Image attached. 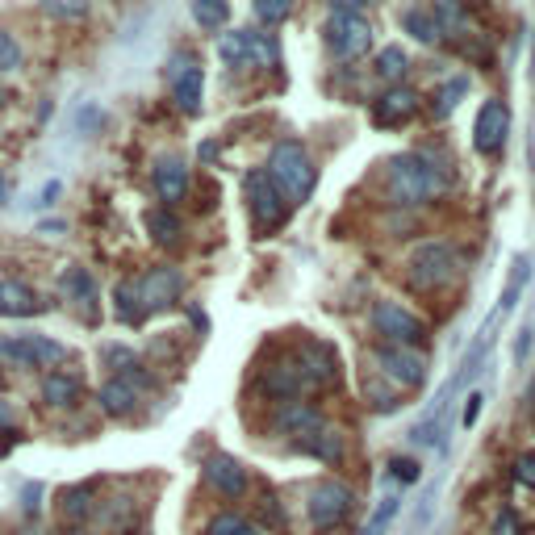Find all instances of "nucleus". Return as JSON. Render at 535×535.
<instances>
[{
    "label": "nucleus",
    "mask_w": 535,
    "mask_h": 535,
    "mask_svg": "<svg viewBox=\"0 0 535 535\" xmlns=\"http://www.w3.org/2000/svg\"><path fill=\"white\" fill-rule=\"evenodd\" d=\"M151 176H155V193L164 197L168 205H172V201H180L184 193H189V168H184L176 155H159Z\"/></svg>",
    "instance_id": "nucleus-16"
},
{
    "label": "nucleus",
    "mask_w": 535,
    "mask_h": 535,
    "mask_svg": "<svg viewBox=\"0 0 535 535\" xmlns=\"http://www.w3.org/2000/svg\"><path fill=\"white\" fill-rule=\"evenodd\" d=\"M372 327H377V335H385L393 347H414V343L427 339V327L410 310H402L398 301H377V306H372Z\"/></svg>",
    "instance_id": "nucleus-7"
},
{
    "label": "nucleus",
    "mask_w": 535,
    "mask_h": 535,
    "mask_svg": "<svg viewBox=\"0 0 535 535\" xmlns=\"http://www.w3.org/2000/svg\"><path fill=\"white\" fill-rule=\"evenodd\" d=\"M67 535H84V531H67Z\"/></svg>",
    "instance_id": "nucleus-48"
},
{
    "label": "nucleus",
    "mask_w": 535,
    "mask_h": 535,
    "mask_svg": "<svg viewBox=\"0 0 535 535\" xmlns=\"http://www.w3.org/2000/svg\"><path fill=\"white\" fill-rule=\"evenodd\" d=\"M63 297L67 301H76V306H80V314L92 322V318H97V281H92V272L88 268H67L63 272Z\"/></svg>",
    "instance_id": "nucleus-18"
},
{
    "label": "nucleus",
    "mask_w": 535,
    "mask_h": 535,
    "mask_svg": "<svg viewBox=\"0 0 535 535\" xmlns=\"http://www.w3.org/2000/svg\"><path fill=\"white\" fill-rule=\"evenodd\" d=\"M527 352H531V327H523V331H519V339H515V360L523 364V360H527Z\"/></svg>",
    "instance_id": "nucleus-44"
},
{
    "label": "nucleus",
    "mask_w": 535,
    "mask_h": 535,
    "mask_svg": "<svg viewBox=\"0 0 535 535\" xmlns=\"http://www.w3.org/2000/svg\"><path fill=\"white\" fill-rule=\"evenodd\" d=\"M531 398H535V385H531Z\"/></svg>",
    "instance_id": "nucleus-49"
},
{
    "label": "nucleus",
    "mask_w": 535,
    "mask_h": 535,
    "mask_svg": "<svg viewBox=\"0 0 535 535\" xmlns=\"http://www.w3.org/2000/svg\"><path fill=\"white\" fill-rule=\"evenodd\" d=\"M452 276H456V251L448 243H423V247H414L410 255V285L414 289H444L452 285Z\"/></svg>",
    "instance_id": "nucleus-4"
},
{
    "label": "nucleus",
    "mask_w": 535,
    "mask_h": 535,
    "mask_svg": "<svg viewBox=\"0 0 535 535\" xmlns=\"http://www.w3.org/2000/svg\"><path fill=\"white\" fill-rule=\"evenodd\" d=\"M297 448L301 452H310V456H318L322 464H339L343 460V439H339V431H314V435H306V439H297Z\"/></svg>",
    "instance_id": "nucleus-23"
},
{
    "label": "nucleus",
    "mask_w": 535,
    "mask_h": 535,
    "mask_svg": "<svg viewBox=\"0 0 535 535\" xmlns=\"http://www.w3.org/2000/svg\"><path fill=\"white\" fill-rule=\"evenodd\" d=\"M276 427H281L285 435H314L322 431V414L314 406H301V402H285L281 410H276Z\"/></svg>",
    "instance_id": "nucleus-20"
},
{
    "label": "nucleus",
    "mask_w": 535,
    "mask_h": 535,
    "mask_svg": "<svg viewBox=\"0 0 535 535\" xmlns=\"http://www.w3.org/2000/svg\"><path fill=\"white\" fill-rule=\"evenodd\" d=\"M368 5H372V0H331L335 13H356V17H360V9H368Z\"/></svg>",
    "instance_id": "nucleus-42"
},
{
    "label": "nucleus",
    "mask_w": 535,
    "mask_h": 535,
    "mask_svg": "<svg viewBox=\"0 0 535 535\" xmlns=\"http://www.w3.org/2000/svg\"><path fill=\"white\" fill-rule=\"evenodd\" d=\"M5 197H9V184H5V176H0V205H5Z\"/></svg>",
    "instance_id": "nucleus-46"
},
{
    "label": "nucleus",
    "mask_w": 535,
    "mask_h": 535,
    "mask_svg": "<svg viewBox=\"0 0 535 535\" xmlns=\"http://www.w3.org/2000/svg\"><path fill=\"white\" fill-rule=\"evenodd\" d=\"M327 46L339 59H356L372 46V26L356 13H331L327 21Z\"/></svg>",
    "instance_id": "nucleus-9"
},
{
    "label": "nucleus",
    "mask_w": 535,
    "mask_h": 535,
    "mask_svg": "<svg viewBox=\"0 0 535 535\" xmlns=\"http://www.w3.org/2000/svg\"><path fill=\"white\" fill-rule=\"evenodd\" d=\"M414 109H418L414 92L410 88H393V92H385L377 105H372V122H377V126H402V122L414 118Z\"/></svg>",
    "instance_id": "nucleus-17"
},
{
    "label": "nucleus",
    "mask_w": 535,
    "mask_h": 535,
    "mask_svg": "<svg viewBox=\"0 0 535 535\" xmlns=\"http://www.w3.org/2000/svg\"><path fill=\"white\" fill-rule=\"evenodd\" d=\"M389 477L402 481V485H414L418 477H423V469H418V460H410V456H393L389 460Z\"/></svg>",
    "instance_id": "nucleus-37"
},
{
    "label": "nucleus",
    "mask_w": 535,
    "mask_h": 535,
    "mask_svg": "<svg viewBox=\"0 0 535 535\" xmlns=\"http://www.w3.org/2000/svg\"><path fill=\"white\" fill-rule=\"evenodd\" d=\"M464 92H469V76H456L452 84H444V88H439L435 92V118H448V113L460 105V97H464Z\"/></svg>",
    "instance_id": "nucleus-32"
},
{
    "label": "nucleus",
    "mask_w": 535,
    "mask_h": 535,
    "mask_svg": "<svg viewBox=\"0 0 535 535\" xmlns=\"http://www.w3.org/2000/svg\"><path fill=\"white\" fill-rule=\"evenodd\" d=\"M143 222H147V230H151V239H155V243H164V247L180 243V235H184L180 218H176V214H168V209H151V214H147Z\"/></svg>",
    "instance_id": "nucleus-27"
},
{
    "label": "nucleus",
    "mask_w": 535,
    "mask_h": 535,
    "mask_svg": "<svg viewBox=\"0 0 535 535\" xmlns=\"http://www.w3.org/2000/svg\"><path fill=\"white\" fill-rule=\"evenodd\" d=\"M38 5L51 17H59V21H80V17H88L92 0H38Z\"/></svg>",
    "instance_id": "nucleus-34"
},
{
    "label": "nucleus",
    "mask_w": 535,
    "mask_h": 535,
    "mask_svg": "<svg viewBox=\"0 0 535 535\" xmlns=\"http://www.w3.org/2000/svg\"><path fill=\"white\" fill-rule=\"evenodd\" d=\"M80 389H84V381L76 372H51V377L42 381V398H46V406H76Z\"/></svg>",
    "instance_id": "nucleus-22"
},
{
    "label": "nucleus",
    "mask_w": 535,
    "mask_h": 535,
    "mask_svg": "<svg viewBox=\"0 0 535 535\" xmlns=\"http://www.w3.org/2000/svg\"><path fill=\"white\" fill-rule=\"evenodd\" d=\"M193 17L201 30H222L230 17V5L226 0H193Z\"/></svg>",
    "instance_id": "nucleus-30"
},
{
    "label": "nucleus",
    "mask_w": 535,
    "mask_h": 535,
    "mask_svg": "<svg viewBox=\"0 0 535 535\" xmlns=\"http://www.w3.org/2000/svg\"><path fill=\"white\" fill-rule=\"evenodd\" d=\"M398 510H402V498H393V494H389V498H381V502H377V510H372V519L364 523V531H360V535H385V531H389V523L398 519Z\"/></svg>",
    "instance_id": "nucleus-31"
},
{
    "label": "nucleus",
    "mask_w": 535,
    "mask_h": 535,
    "mask_svg": "<svg viewBox=\"0 0 535 535\" xmlns=\"http://www.w3.org/2000/svg\"><path fill=\"white\" fill-rule=\"evenodd\" d=\"M293 13V0H255V17L264 26H281V21Z\"/></svg>",
    "instance_id": "nucleus-36"
},
{
    "label": "nucleus",
    "mask_w": 535,
    "mask_h": 535,
    "mask_svg": "<svg viewBox=\"0 0 535 535\" xmlns=\"http://www.w3.org/2000/svg\"><path fill=\"white\" fill-rule=\"evenodd\" d=\"M113 297H118V318L126 322V327H138V322H147V310H143V301H138L134 281H122Z\"/></svg>",
    "instance_id": "nucleus-28"
},
{
    "label": "nucleus",
    "mask_w": 535,
    "mask_h": 535,
    "mask_svg": "<svg viewBox=\"0 0 535 535\" xmlns=\"http://www.w3.org/2000/svg\"><path fill=\"white\" fill-rule=\"evenodd\" d=\"M218 55L230 63V67H247V63H276V38L268 34H255V30H235V34H226L222 46H218Z\"/></svg>",
    "instance_id": "nucleus-10"
},
{
    "label": "nucleus",
    "mask_w": 535,
    "mask_h": 535,
    "mask_svg": "<svg viewBox=\"0 0 535 535\" xmlns=\"http://www.w3.org/2000/svg\"><path fill=\"white\" fill-rule=\"evenodd\" d=\"M268 176L272 184L281 189L289 201H306L314 193V184H318V168H314V159L310 151L293 143V138H285V143H276L272 155H268Z\"/></svg>",
    "instance_id": "nucleus-1"
},
{
    "label": "nucleus",
    "mask_w": 535,
    "mask_h": 535,
    "mask_svg": "<svg viewBox=\"0 0 535 535\" xmlns=\"http://www.w3.org/2000/svg\"><path fill=\"white\" fill-rule=\"evenodd\" d=\"M490 535H523V519L515 515V510H502V515L494 519V531Z\"/></svg>",
    "instance_id": "nucleus-41"
},
{
    "label": "nucleus",
    "mask_w": 535,
    "mask_h": 535,
    "mask_svg": "<svg viewBox=\"0 0 535 535\" xmlns=\"http://www.w3.org/2000/svg\"><path fill=\"white\" fill-rule=\"evenodd\" d=\"M38 310V293L21 281H0V314L9 318H26Z\"/></svg>",
    "instance_id": "nucleus-21"
},
{
    "label": "nucleus",
    "mask_w": 535,
    "mask_h": 535,
    "mask_svg": "<svg viewBox=\"0 0 535 535\" xmlns=\"http://www.w3.org/2000/svg\"><path fill=\"white\" fill-rule=\"evenodd\" d=\"M352 506H356V494L347 490L343 481H318L314 490H310V523L314 531H335L347 523V515H352Z\"/></svg>",
    "instance_id": "nucleus-5"
},
{
    "label": "nucleus",
    "mask_w": 535,
    "mask_h": 535,
    "mask_svg": "<svg viewBox=\"0 0 535 535\" xmlns=\"http://www.w3.org/2000/svg\"><path fill=\"white\" fill-rule=\"evenodd\" d=\"M13 423V406L5 402V398H0V427H9Z\"/></svg>",
    "instance_id": "nucleus-45"
},
{
    "label": "nucleus",
    "mask_w": 535,
    "mask_h": 535,
    "mask_svg": "<svg viewBox=\"0 0 535 535\" xmlns=\"http://www.w3.org/2000/svg\"><path fill=\"white\" fill-rule=\"evenodd\" d=\"M481 406H485V393H473V398H469V410H464V427H473V423H477Z\"/></svg>",
    "instance_id": "nucleus-43"
},
{
    "label": "nucleus",
    "mask_w": 535,
    "mask_h": 535,
    "mask_svg": "<svg viewBox=\"0 0 535 535\" xmlns=\"http://www.w3.org/2000/svg\"><path fill=\"white\" fill-rule=\"evenodd\" d=\"M21 67V46L13 42V34L0 30V72H17Z\"/></svg>",
    "instance_id": "nucleus-38"
},
{
    "label": "nucleus",
    "mask_w": 535,
    "mask_h": 535,
    "mask_svg": "<svg viewBox=\"0 0 535 535\" xmlns=\"http://www.w3.org/2000/svg\"><path fill=\"white\" fill-rule=\"evenodd\" d=\"M201 477H205V485H214L222 498H243L247 494V469H243L235 456H226V452L205 456Z\"/></svg>",
    "instance_id": "nucleus-14"
},
{
    "label": "nucleus",
    "mask_w": 535,
    "mask_h": 535,
    "mask_svg": "<svg viewBox=\"0 0 535 535\" xmlns=\"http://www.w3.org/2000/svg\"><path fill=\"white\" fill-rule=\"evenodd\" d=\"M205 535H264V531L255 527V523H247L243 515H235V510H222V515L209 519Z\"/></svg>",
    "instance_id": "nucleus-29"
},
{
    "label": "nucleus",
    "mask_w": 535,
    "mask_h": 535,
    "mask_svg": "<svg viewBox=\"0 0 535 535\" xmlns=\"http://www.w3.org/2000/svg\"><path fill=\"white\" fill-rule=\"evenodd\" d=\"M5 105H9V92H5V88H0V109H5Z\"/></svg>",
    "instance_id": "nucleus-47"
},
{
    "label": "nucleus",
    "mask_w": 535,
    "mask_h": 535,
    "mask_svg": "<svg viewBox=\"0 0 535 535\" xmlns=\"http://www.w3.org/2000/svg\"><path fill=\"white\" fill-rule=\"evenodd\" d=\"M515 481L527 485V490H535V452H523L515 460Z\"/></svg>",
    "instance_id": "nucleus-40"
},
{
    "label": "nucleus",
    "mask_w": 535,
    "mask_h": 535,
    "mask_svg": "<svg viewBox=\"0 0 535 535\" xmlns=\"http://www.w3.org/2000/svg\"><path fill=\"white\" fill-rule=\"evenodd\" d=\"M0 360H9L17 368H46L67 360V347L55 343L51 335H5L0 339Z\"/></svg>",
    "instance_id": "nucleus-6"
},
{
    "label": "nucleus",
    "mask_w": 535,
    "mask_h": 535,
    "mask_svg": "<svg viewBox=\"0 0 535 535\" xmlns=\"http://www.w3.org/2000/svg\"><path fill=\"white\" fill-rule=\"evenodd\" d=\"M134 406H138V389H134L130 381H109V385L101 389V410H105V414L122 418V414H130Z\"/></svg>",
    "instance_id": "nucleus-24"
},
{
    "label": "nucleus",
    "mask_w": 535,
    "mask_h": 535,
    "mask_svg": "<svg viewBox=\"0 0 535 535\" xmlns=\"http://www.w3.org/2000/svg\"><path fill=\"white\" fill-rule=\"evenodd\" d=\"M297 364L306 372V385L310 389H322V385H335L339 381V360L327 343H306L297 352Z\"/></svg>",
    "instance_id": "nucleus-15"
},
{
    "label": "nucleus",
    "mask_w": 535,
    "mask_h": 535,
    "mask_svg": "<svg viewBox=\"0 0 535 535\" xmlns=\"http://www.w3.org/2000/svg\"><path fill=\"white\" fill-rule=\"evenodd\" d=\"M389 193L398 205H423L444 193V176L423 155H398L389 164Z\"/></svg>",
    "instance_id": "nucleus-2"
},
{
    "label": "nucleus",
    "mask_w": 535,
    "mask_h": 535,
    "mask_svg": "<svg viewBox=\"0 0 535 535\" xmlns=\"http://www.w3.org/2000/svg\"><path fill=\"white\" fill-rule=\"evenodd\" d=\"M88 498H92V481H88V485H76V490H67V494H63V519L80 523V519L88 515Z\"/></svg>",
    "instance_id": "nucleus-35"
},
{
    "label": "nucleus",
    "mask_w": 535,
    "mask_h": 535,
    "mask_svg": "<svg viewBox=\"0 0 535 535\" xmlns=\"http://www.w3.org/2000/svg\"><path fill=\"white\" fill-rule=\"evenodd\" d=\"M264 389L272 393V398L293 402L297 393H301V389H310V385H306V372H301L297 360H281V364H272V368L264 372Z\"/></svg>",
    "instance_id": "nucleus-19"
},
{
    "label": "nucleus",
    "mask_w": 535,
    "mask_h": 535,
    "mask_svg": "<svg viewBox=\"0 0 535 535\" xmlns=\"http://www.w3.org/2000/svg\"><path fill=\"white\" fill-rule=\"evenodd\" d=\"M402 26H406V34H414L418 42H439V38H444V30H439L435 13H431V9H418V5L402 13Z\"/></svg>",
    "instance_id": "nucleus-26"
},
{
    "label": "nucleus",
    "mask_w": 535,
    "mask_h": 535,
    "mask_svg": "<svg viewBox=\"0 0 535 535\" xmlns=\"http://www.w3.org/2000/svg\"><path fill=\"white\" fill-rule=\"evenodd\" d=\"M134 289H138V301H143V310L155 314V310L176 306V297H180V289H184V276H180L176 268H151V272L138 276Z\"/></svg>",
    "instance_id": "nucleus-11"
},
{
    "label": "nucleus",
    "mask_w": 535,
    "mask_h": 535,
    "mask_svg": "<svg viewBox=\"0 0 535 535\" xmlns=\"http://www.w3.org/2000/svg\"><path fill=\"white\" fill-rule=\"evenodd\" d=\"M168 80H172V101L180 105V113L197 118V113H201V97H205V72H201V63L193 55L180 51L168 63Z\"/></svg>",
    "instance_id": "nucleus-8"
},
{
    "label": "nucleus",
    "mask_w": 535,
    "mask_h": 535,
    "mask_svg": "<svg viewBox=\"0 0 535 535\" xmlns=\"http://www.w3.org/2000/svg\"><path fill=\"white\" fill-rule=\"evenodd\" d=\"M101 360H105V364H118L122 372L134 368V352H130V347H113V343H109V347H101Z\"/></svg>",
    "instance_id": "nucleus-39"
},
{
    "label": "nucleus",
    "mask_w": 535,
    "mask_h": 535,
    "mask_svg": "<svg viewBox=\"0 0 535 535\" xmlns=\"http://www.w3.org/2000/svg\"><path fill=\"white\" fill-rule=\"evenodd\" d=\"M406 67H410V59H406L402 46H385V51L377 55V72H381L385 80H402Z\"/></svg>",
    "instance_id": "nucleus-33"
},
{
    "label": "nucleus",
    "mask_w": 535,
    "mask_h": 535,
    "mask_svg": "<svg viewBox=\"0 0 535 535\" xmlns=\"http://www.w3.org/2000/svg\"><path fill=\"white\" fill-rule=\"evenodd\" d=\"M527 281H531V260L523 255V260H515V268H510V281H506V289H502V297H498V314H502V318L519 306V297H523Z\"/></svg>",
    "instance_id": "nucleus-25"
},
{
    "label": "nucleus",
    "mask_w": 535,
    "mask_h": 535,
    "mask_svg": "<svg viewBox=\"0 0 535 535\" xmlns=\"http://www.w3.org/2000/svg\"><path fill=\"white\" fill-rule=\"evenodd\" d=\"M247 209H251V226H255V235L268 239L276 235L285 222H289V205H285V193L272 184L268 172H247Z\"/></svg>",
    "instance_id": "nucleus-3"
},
{
    "label": "nucleus",
    "mask_w": 535,
    "mask_h": 535,
    "mask_svg": "<svg viewBox=\"0 0 535 535\" xmlns=\"http://www.w3.org/2000/svg\"><path fill=\"white\" fill-rule=\"evenodd\" d=\"M377 364H381V372L393 381V385H402V389H418L427 381V360L414 352V347H381L377 352Z\"/></svg>",
    "instance_id": "nucleus-12"
},
{
    "label": "nucleus",
    "mask_w": 535,
    "mask_h": 535,
    "mask_svg": "<svg viewBox=\"0 0 535 535\" xmlns=\"http://www.w3.org/2000/svg\"><path fill=\"white\" fill-rule=\"evenodd\" d=\"M506 134H510V109L502 101H485L477 113V130H473V147L481 155H498L506 147Z\"/></svg>",
    "instance_id": "nucleus-13"
}]
</instances>
